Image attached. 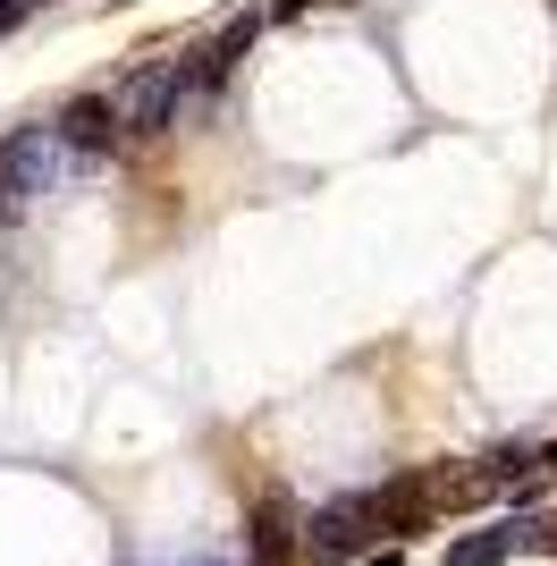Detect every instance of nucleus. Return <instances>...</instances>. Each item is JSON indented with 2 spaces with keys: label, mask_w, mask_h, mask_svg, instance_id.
Returning a JSON list of instances; mask_svg holds the SVG:
<instances>
[{
  "label": "nucleus",
  "mask_w": 557,
  "mask_h": 566,
  "mask_svg": "<svg viewBox=\"0 0 557 566\" xmlns=\"http://www.w3.org/2000/svg\"><path fill=\"white\" fill-rule=\"evenodd\" d=\"M371 533H380V499H329L304 516V558L313 566H364L371 558Z\"/></svg>",
  "instance_id": "nucleus-1"
},
{
  "label": "nucleus",
  "mask_w": 557,
  "mask_h": 566,
  "mask_svg": "<svg viewBox=\"0 0 557 566\" xmlns=\"http://www.w3.org/2000/svg\"><path fill=\"white\" fill-rule=\"evenodd\" d=\"M186 85H195L186 60H144V69L127 76V94H118V127H127V136H161L169 118H178Z\"/></svg>",
  "instance_id": "nucleus-2"
},
{
  "label": "nucleus",
  "mask_w": 557,
  "mask_h": 566,
  "mask_svg": "<svg viewBox=\"0 0 557 566\" xmlns=\"http://www.w3.org/2000/svg\"><path fill=\"white\" fill-rule=\"evenodd\" d=\"M60 153H69L60 127H18V136L0 144V178H9L18 195H43L51 178H60Z\"/></svg>",
  "instance_id": "nucleus-3"
},
{
  "label": "nucleus",
  "mask_w": 557,
  "mask_h": 566,
  "mask_svg": "<svg viewBox=\"0 0 557 566\" xmlns=\"http://www.w3.org/2000/svg\"><path fill=\"white\" fill-rule=\"evenodd\" d=\"M51 127H60V144H69V153H102V144L118 136V102L85 94V102H69V111L51 118Z\"/></svg>",
  "instance_id": "nucleus-4"
},
{
  "label": "nucleus",
  "mask_w": 557,
  "mask_h": 566,
  "mask_svg": "<svg viewBox=\"0 0 557 566\" xmlns=\"http://www.w3.org/2000/svg\"><path fill=\"white\" fill-rule=\"evenodd\" d=\"M515 558V524H498V533H464V542H448V566H507Z\"/></svg>",
  "instance_id": "nucleus-5"
},
{
  "label": "nucleus",
  "mask_w": 557,
  "mask_h": 566,
  "mask_svg": "<svg viewBox=\"0 0 557 566\" xmlns=\"http://www.w3.org/2000/svg\"><path fill=\"white\" fill-rule=\"evenodd\" d=\"M254 558L262 566L287 558V507H262V516H254Z\"/></svg>",
  "instance_id": "nucleus-6"
},
{
  "label": "nucleus",
  "mask_w": 557,
  "mask_h": 566,
  "mask_svg": "<svg viewBox=\"0 0 557 566\" xmlns=\"http://www.w3.org/2000/svg\"><path fill=\"white\" fill-rule=\"evenodd\" d=\"M515 549H557V516H549V507L515 516Z\"/></svg>",
  "instance_id": "nucleus-7"
},
{
  "label": "nucleus",
  "mask_w": 557,
  "mask_h": 566,
  "mask_svg": "<svg viewBox=\"0 0 557 566\" xmlns=\"http://www.w3.org/2000/svg\"><path fill=\"white\" fill-rule=\"evenodd\" d=\"M18 18H25V0H0V34H9Z\"/></svg>",
  "instance_id": "nucleus-8"
},
{
  "label": "nucleus",
  "mask_w": 557,
  "mask_h": 566,
  "mask_svg": "<svg viewBox=\"0 0 557 566\" xmlns=\"http://www.w3.org/2000/svg\"><path fill=\"white\" fill-rule=\"evenodd\" d=\"M18 203H25V195H18V187H9V178H0V220H9V212H18Z\"/></svg>",
  "instance_id": "nucleus-9"
},
{
  "label": "nucleus",
  "mask_w": 557,
  "mask_h": 566,
  "mask_svg": "<svg viewBox=\"0 0 557 566\" xmlns=\"http://www.w3.org/2000/svg\"><path fill=\"white\" fill-rule=\"evenodd\" d=\"M364 566H406V549H371V558Z\"/></svg>",
  "instance_id": "nucleus-10"
},
{
  "label": "nucleus",
  "mask_w": 557,
  "mask_h": 566,
  "mask_svg": "<svg viewBox=\"0 0 557 566\" xmlns=\"http://www.w3.org/2000/svg\"><path fill=\"white\" fill-rule=\"evenodd\" d=\"M540 473H557V449H540Z\"/></svg>",
  "instance_id": "nucleus-11"
}]
</instances>
